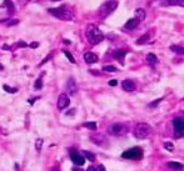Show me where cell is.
Returning a JSON list of instances; mask_svg holds the SVG:
<instances>
[{
  "mask_svg": "<svg viewBox=\"0 0 184 171\" xmlns=\"http://www.w3.org/2000/svg\"><path fill=\"white\" fill-rule=\"evenodd\" d=\"M109 85H110V86H117V85H118V81H117L115 79H113V80H110V81H109Z\"/></svg>",
  "mask_w": 184,
  "mask_h": 171,
  "instance_id": "obj_30",
  "label": "cell"
},
{
  "mask_svg": "<svg viewBox=\"0 0 184 171\" xmlns=\"http://www.w3.org/2000/svg\"><path fill=\"white\" fill-rule=\"evenodd\" d=\"M84 60L88 64H94L98 61V56L93 54V52H87V54H84Z\"/></svg>",
  "mask_w": 184,
  "mask_h": 171,
  "instance_id": "obj_13",
  "label": "cell"
},
{
  "mask_svg": "<svg viewBox=\"0 0 184 171\" xmlns=\"http://www.w3.org/2000/svg\"><path fill=\"white\" fill-rule=\"evenodd\" d=\"M143 156V150L140 147H133L130 150H127L122 154L123 159H130V160H138Z\"/></svg>",
  "mask_w": 184,
  "mask_h": 171,
  "instance_id": "obj_6",
  "label": "cell"
},
{
  "mask_svg": "<svg viewBox=\"0 0 184 171\" xmlns=\"http://www.w3.org/2000/svg\"><path fill=\"white\" fill-rule=\"evenodd\" d=\"M4 90H5V91H8V93H12V94L17 93V89H14V88H10L9 85H4Z\"/></svg>",
  "mask_w": 184,
  "mask_h": 171,
  "instance_id": "obj_28",
  "label": "cell"
},
{
  "mask_svg": "<svg viewBox=\"0 0 184 171\" xmlns=\"http://www.w3.org/2000/svg\"><path fill=\"white\" fill-rule=\"evenodd\" d=\"M3 49H4V50H8V49H9V46H8V45H4V46H3Z\"/></svg>",
  "mask_w": 184,
  "mask_h": 171,
  "instance_id": "obj_35",
  "label": "cell"
},
{
  "mask_svg": "<svg viewBox=\"0 0 184 171\" xmlns=\"http://www.w3.org/2000/svg\"><path fill=\"white\" fill-rule=\"evenodd\" d=\"M66 89H68V93H69V95H75L76 94V90H78L76 84H75V80H73V79L68 80Z\"/></svg>",
  "mask_w": 184,
  "mask_h": 171,
  "instance_id": "obj_10",
  "label": "cell"
},
{
  "mask_svg": "<svg viewBox=\"0 0 184 171\" xmlns=\"http://www.w3.org/2000/svg\"><path fill=\"white\" fill-rule=\"evenodd\" d=\"M64 54H65V56H66L68 59H69V61H70V63H73V64L75 63V59H74V56H73V55L70 54L69 51H65V50H64Z\"/></svg>",
  "mask_w": 184,
  "mask_h": 171,
  "instance_id": "obj_27",
  "label": "cell"
},
{
  "mask_svg": "<svg viewBox=\"0 0 184 171\" xmlns=\"http://www.w3.org/2000/svg\"><path fill=\"white\" fill-rule=\"evenodd\" d=\"M170 3H172V4H177L178 0H170Z\"/></svg>",
  "mask_w": 184,
  "mask_h": 171,
  "instance_id": "obj_36",
  "label": "cell"
},
{
  "mask_svg": "<svg viewBox=\"0 0 184 171\" xmlns=\"http://www.w3.org/2000/svg\"><path fill=\"white\" fill-rule=\"evenodd\" d=\"M4 4H5V6L8 8L9 13L13 14V13H14V4H13L12 0H4Z\"/></svg>",
  "mask_w": 184,
  "mask_h": 171,
  "instance_id": "obj_15",
  "label": "cell"
},
{
  "mask_svg": "<svg viewBox=\"0 0 184 171\" xmlns=\"http://www.w3.org/2000/svg\"><path fill=\"white\" fill-rule=\"evenodd\" d=\"M51 171H60V170H58V169H53Z\"/></svg>",
  "mask_w": 184,
  "mask_h": 171,
  "instance_id": "obj_39",
  "label": "cell"
},
{
  "mask_svg": "<svg viewBox=\"0 0 184 171\" xmlns=\"http://www.w3.org/2000/svg\"><path fill=\"white\" fill-rule=\"evenodd\" d=\"M125 54H127V51H125V50H118V51H115V52H114V56L122 60V59L125 56Z\"/></svg>",
  "mask_w": 184,
  "mask_h": 171,
  "instance_id": "obj_19",
  "label": "cell"
},
{
  "mask_svg": "<svg viewBox=\"0 0 184 171\" xmlns=\"http://www.w3.org/2000/svg\"><path fill=\"white\" fill-rule=\"evenodd\" d=\"M122 86H123V89L125 90V91H133V90H135V83L133 81V80L127 79L122 83Z\"/></svg>",
  "mask_w": 184,
  "mask_h": 171,
  "instance_id": "obj_12",
  "label": "cell"
},
{
  "mask_svg": "<svg viewBox=\"0 0 184 171\" xmlns=\"http://www.w3.org/2000/svg\"><path fill=\"white\" fill-rule=\"evenodd\" d=\"M97 171H107V170H105L104 165H99V166L97 167Z\"/></svg>",
  "mask_w": 184,
  "mask_h": 171,
  "instance_id": "obj_31",
  "label": "cell"
},
{
  "mask_svg": "<svg viewBox=\"0 0 184 171\" xmlns=\"http://www.w3.org/2000/svg\"><path fill=\"white\" fill-rule=\"evenodd\" d=\"M135 18H138L139 20L144 19L145 18V11H144L143 9H138V10H136V17Z\"/></svg>",
  "mask_w": 184,
  "mask_h": 171,
  "instance_id": "obj_22",
  "label": "cell"
},
{
  "mask_svg": "<svg viewBox=\"0 0 184 171\" xmlns=\"http://www.w3.org/2000/svg\"><path fill=\"white\" fill-rule=\"evenodd\" d=\"M38 45H39L38 42H31V44H30V46H31V47H38Z\"/></svg>",
  "mask_w": 184,
  "mask_h": 171,
  "instance_id": "obj_33",
  "label": "cell"
},
{
  "mask_svg": "<svg viewBox=\"0 0 184 171\" xmlns=\"http://www.w3.org/2000/svg\"><path fill=\"white\" fill-rule=\"evenodd\" d=\"M173 127H174V136L177 139H179L183 136V132H184V122L183 119L180 117H175L173 120Z\"/></svg>",
  "mask_w": 184,
  "mask_h": 171,
  "instance_id": "obj_7",
  "label": "cell"
},
{
  "mask_svg": "<svg viewBox=\"0 0 184 171\" xmlns=\"http://www.w3.org/2000/svg\"><path fill=\"white\" fill-rule=\"evenodd\" d=\"M103 70L107 71V73H115V71H117V68L113 66V65H105L103 68Z\"/></svg>",
  "mask_w": 184,
  "mask_h": 171,
  "instance_id": "obj_21",
  "label": "cell"
},
{
  "mask_svg": "<svg viewBox=\"0 0 184 171\" xmlns=\"http://www.w3.org/2000/svg\"><path fill=\"white\" fill-rule=\"evenodd\" d=\"M84 126L85 127H88L89 130H97V124L95 122H93V121H89V122H85V124H84Z\"/></svg>",
  "mask_w": 184,
  "mask_h": 171,
  "instance_id": "obj_18",
  "label": "cell"
},
{
  "mask_svg": "<svg viewBox=\"0 0 184 171\" xmlns=\"http://www.w3.org/2000/svg\"><path fill=\"white\" fill-rule=\"evenodd\" d=\"M168 166H169L172 170H177V171L183 169V165L180 162H168Z\"/></svg>",
  "mask_w": 184,
  "mask_h": 171,
  "instance_id": "obj_14",
  "label": "cell"
},
{
  "mask_svg": "<svg viewBox=\"0 0 184 171\" xmlns=\"http://www.w3.org/2000/svg\"><path fill=\"white\" fill-rule=\"evenodd\" d=\"M3 69H4V66L1 65V64H0V71H1V70H3Z\"/></svg>",
  "mask_w": 184,
  "mask_h": 171,
  "instance_id": "obj_38",
  "label": "cell"
},
{
  "mask_svg": "<svg viewBox=\"0 0 184 171\" xmlns=\"http://www.w3.org/2000/svg\"><path fill=\"white\" fill-rule=\"evenodd\" d=\"M41 145H43V139H38V140H35V149L36 151L40 152L41 150Z\"/></svg>",
  "mask_w": 184,
  "mask_h": 171,
  "instance_id": "obj_23",
  "label": "cell"
},
{
  "mask_svg": "<svg viewBox=\"0 0 184 171\" xmlns=\"http://www.w3.org/2000/svg\"><path fill=\"white\" fill-rule=\"evenodd\" d=\"M127 126L123 124H113L108 127V132L113 136H122L124 134H127Z\"/></svg>",
  "mask_w": 184,
  "mask_h": 171,
  "instance_id": "obj_5",
  "label": "cell"
},
{
  "mask_svg": "<svg viewBox=\"0 0 184 171\" xmlns=\"http://www.w3.org/2000/svg\"><path fill=\"white\" fill-rule=\"evenodd\" d=\"M51 1H60V0H51Z\"/></svg>",
  "mask_w": 184,
  "mask_h": 171,
  "instance_id": "obj_40",
  "label": "cell"
},
{
  "mask_svg": "<svg viewBox=\"0 0 184 171\" xmlns=\"http://www.w3.org/2000/svg\"><path fill=\"white\" fill-rule=\"evenodd\" d=\"M87 171H97V169H95V167H94V166H89Z\"/></svg>",
  "mask_w": 184,
  "mask_h": 171,
  "instance_id": "obj_32",
  "label": "cell"
},
{
  "mask_svg": "<svg viewBox=\"0 0 184 171\" xmlns=\"http://www.w3.org/2000/svg\"><path fill=\"white\" fill-rule=\"evenodd\" d=\"M49 13L56 18L63 19V20H71L73 19L71 10H69L66 6H60V8H56V9H49Z\"/></svg>",
  "mask_w": 184,
  "mask_h": 171,
  "instance_id": "obj_3",
  "label": "cell"
},
{
  "mask_svg": "<svg viewBox=\"0 0 184 171\" xmlns=\"http://www.w3.org/2000/svg\"><path fill=\"white\" fill-rule=\"evenodd\" d=\"M170 49H172L173 51H174V52H178V54H180V55H182L183 52H184V51H183V47H182V46H174V45H173V46L170 47Z\"/></svg>",
  "mask_w": 184,
  "mask_h": 171,
  "instance_id": "obj_25",
  "label": "cell"
},
{
  "mask_svg": "<svg viewBox=\"0 0 184 171\" xmlns=\"http://www.w3.org/2000/svg\"><path fill=\"white\" fill-rule=\"evenodd\" d=\"M34 88H35L36 90H39V89H41V88H43V80H41V78H39V79L35 81V84H34Z\"/></svg>",
  "mask_w": 184,
  "mask_h": 171,
  "instance_id": "obj_24",
  "label": "cell"
},
{
  "mask_svg": "<svg viewBox=\"0 0 184 171\" xmlns=\"http://www.w3.org/2000/svg\"><path fill=\"white\" fill-rule=\"evenodd\" d=\"M70 159L75 165H78V166H82V165H84V162H85V157L82 156V155H79L76 151L70 152Z\"/></svg>",
  "mask_w": 184,
  "mask_h": 171,
  "instance_id": "obj_9",
  "label": "cell"
},
{
  "mask_svg": "<svg viewBox=\"0 0 184 171\" xmlns=\"http://www.w3.org/2000/svg\"><path fill=\"white\" fill-rule=\"evenodd\" d=\"M117 8H118V0H108L99 8V14H100V17H108Z\"/></svg>",
  "mask_w": 184,
  "mask_h": 171,
  "instance_id": "obj_4",
  "label": "cell"
},
{
  "mask_svg": "<svg viewBox=\"0 0 184 171\" xmlns=\"http://www.w3.org/2000/svg\"><path fill=\"white\" fill-rule=\"evenodd\" d=\"M148 40H149V35H143V36H140V38L138 39L136 44H138V45H141V44H144V42H146Z\"/></svg>",
  "mask_w": 184,
  "mask_h": 171,
  "instance_id": "obj_20",
  "label": "cell"
},
{
  "mask_svg": "<svg viewBox=\"0 0 184 171\" xmlns=\"http://www.w3.org/2000/svg\"><path fill=\"white\" fill-rule=\"evenodd\" d=\"M139 23H140V20L138 18H131V19H129L127 21V23H125V29L133 30V29H135L136 26L139 25Z\"/></svg>",
  "mask_w": 184,
  "mask_h": 171,
  "instance_id": "obj_11",
  "label": "cell"
},
{
  "mask_svg": "<svg viewBox=\"0 0 184 171\" xmlns=\"http://www.w3.org/2000/svg\"><path fill=\"white\" fill-rule=\"evenodd\" d=\"M164 147L167 149L168 151H170V152L174 151V145H173L172 142H165V144H164Z\"/></svg>",
  "mask_w": 184,
  "mask_h": 171,
  "instance_id": "obj_26",
  "label": "cell"
},
{
  "mask_svg": "<svg viewBox=\"0 0 184 171\" xmlns=\"http://www.w3.org/2000/svg\"><path fill=\"white\" fill-rule=\"evenodd\" d=\"M19 23V20H17V19H12L10 21H6V25L8 26H12V25H17Z\"/></svg>",
  "mask_w": 184,
  "mask_h": 171,
  "instance_id": "obj_29",
  "label": "cell"
},
{
  "mask_svg": "<svg viewBox=\"0 0 184 171\" xmlns=\"http://www.w3.org/2000/svg\"><path fill=\"white\" fill-rule=\"evenodd\" d=\"M70 104V99L66 94H61L58 99V109L59 110H64L65 108H68Z\"/></svg>",
  "mask_w": 184,
  "mask_h": 171,
  "instance_id": "obj_8",
  "label": "cell"
},
{
  "mask_svg": "<svg viewBox=\"0 0 184 171\" xmlns=\"http://www.w3.org/2000/svg\"><path fill=\"white\" fill-rule=\"evenodd\" d=\"M146 61H148L149 64H152V65H154V64H157V61H158V57L154 54H148V56H146Z\"/></svg>",
  "mask_w": 184,
  "mask_h": 171,
  "instance_id": "obj_16",
  "label": "cell"
},
{
  "mask_svg": "<svg viewBox=\"0 0 184 171\" xmlns=\"http://www.w3.org/2000/svg\"><path fill=\"white\" fill-rule=\"evenodd\" d=\"M73 171H84V170H82V169H73Z\"/></svg>",
  "mask_w": 184,
  "mask_h": 171,
  "instance_id": "obj_37",
  "label": "cell"
},
{
  "mask_svg": "<svg viewBox=\"0 0 184 171\" xmlns=\"http://www.w3.org/2000/svg\"><path fill=\"white\" fill-rule=\"evenodd\" d=\"M152 132V127L150 125L145 124V122H140V124H138L135 126L134 129V136L136 139H139V140H143V139L148 137L150 135Z\"/></svg>",
  "mask_w": 184,
  "mask_h": 171,
  "instance_id": "obj_2",
  "label": "cell"
},
{
  "mask_svg": "<svg viewBox=\"0 0 184 171\" xmlns=\"http://www.w3.org/2000/svg\"><path fill=\"white\" fill-rule=\"evenodd\" d=\"M85 34H87V38H88L89 42H90L92 45H97V44H99V42H102L104 40L103 33L99 30L98 26L94 25V24L88 25V28L85 30Z\"/></svg>",
  "mask_w": 184,
  "mask_h": 171,
  "instance_id": "obj_1",
  "label": "cell"
},
{
  "mask_svg": "<svg viewBox=\"0 0 184 171\" xmlns=\"http://www.w3.org/2000/svg\"><path fill=\"white\" fill-rule=\"evenodd\" d=\"M84 156H85L87 160H89V161H95V154H93L90 151H84Z\"/></svg>",
  "mask_w": 184,
  "mask_h": 171,
  "instance_id": "obj_17",
  "label": "cell"
},
{
  "mask_svg": "<svg viewBox=\"0 0 184 171\" xmlns=\"http://www.w3.org/2000/svg\"><path fill=\"white\" fill-rule=\"evenodd\" d=\"M19 46H26V42H23V41H20V42H19Z\"/></svg>",
  "mask_w": 184,
  "mask_h": 171,
  "instance_id": "obj_34",
  "label": "cell"
}]
</instances>
